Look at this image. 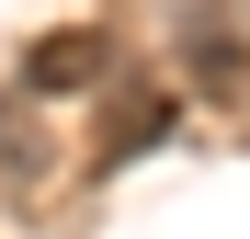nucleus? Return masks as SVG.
Here are the masks:
<instances>
[{
  "instance_id": "2",
  "label": "nucleus",
  "mask_w": 250,
  "mask_h": 239,
  "mask_svg": "<svg viewBox=\"0 0 250 239\" xmlns=\"http://www.w3.org/2000/svg\"><path fill=\"white\" fill-rule=\"evenodd\" d=\"M91 68H103V34H91V23H68V34H46V46L23 57V80H34V91H80Z\"/></svg>"
},
{
  "instance_id": "1",
  "label": "nucleus",
  "mask_w": 250,
  "mask_h": 239,
  "mask_svg": "<svg viewBox=\"0 0 250 239\" xmlns=\"http://www.w3.org/2000/svg\"><path fill=\"white\" fill-rule=\"evenodd\" d=\"M171 137V91L159 80H125V91L103 103V137H91V171H125L137 148H159Z\"/></svg>"
}]
</instances>
